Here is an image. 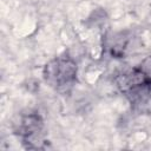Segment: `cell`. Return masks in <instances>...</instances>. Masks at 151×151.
<instances>
[{"label": "cell", "mask_w": 151, "mask_h": 151, "mask_svg": "<svg viewBox=\"0 0 151 151\" xmlns=\"http://www.w3.org/2000/svg\"><path fill=\"white\" fill-rule=\"evenodd\" d=\"M117 86L132 103L142 104L151 93V77L139 68H133L118 76Z\"/></svg>", "instance_id": "7a4b0ae2"}, {"label": "cell", "mask_w": 151, "mask_h": 151, "mask_svg": "<svg viewBox=\"0 0 151 151\" xmlns=\"http://www.w3.org/2000/svg\"><path fill=\"white\" fill-rule=\"evenodd\" d=\"M42 74L51 87L59 91L67 90L77 79V65L68 55H60L45 66Z\"/></svg>", "instance_id": "6da1fadb"}, {"label": "cell", "mask_w": 151, "mask_h": 151, "mask_svg": "<svg viewBox=\"0 0 151 151\" xmlns=\"http://www.w3.org/2000/svg\"><path fill=\"white\" fill-rule=\"evenodd\" d=\"M17 133L22 138L27 149H40L45 143L42 140V119L37 113L22 116L18 123Z\"/></svg>", "instance_id": "3957f363"}]
</instances>
